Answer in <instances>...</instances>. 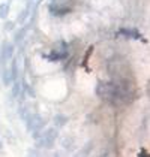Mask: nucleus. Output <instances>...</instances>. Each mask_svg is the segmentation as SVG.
<instances>
[{
	"label": "nucleus",
	"mask_w": 150,
	"mask_h": 157,
	"mask_svg": "<svg viewBox=\"0 0 150 157\" xmlns=\"http://www.w3.org/2000/svg\"><path fill=\"white\" fill-rule=\"evenodd\" d=\"M68 56H69V52H68V49H66V44H65V42H63L62 49H60V51H59V49H54V51L50 52V54H42V57H44V59H47V60H50V61L65 60Z\"/></svg>",
	"instance_id": "obj_6"
},
{
	"label": "nucleus",
	"mask_w": 150,
	"mask_h": 157,
	"mask_svg": "<svg viewBox=\"0 0 150 157\" xmlns=\"http://www.w3.org/2000/svg\"><path fill=\"white\" fill-rule=\"evenodd\" d=\"M3 148V142H2V139H0V150Z\"/></svg>",
	"instance_id": "obj_17"
},
{
	"label": "nucleus",
	"mask_w": 150,
	"mask_h": 157,
	"mask_svg": "<svg viewBox=\"0 0 150 157\" xmlns=\"http://www.w3.org/2000/svg\"><path fill=\"white\" fill-rule=\"evenodd\" d=\"M138 157H149V153H147L146 150H141V151L138 153Z\"/></svg>",
	"instance_id": "obj_15"
},
{
	"label": "nucleus",
	"mask_w": 150,
	"mask_h": 157,
	"mask_svg": "<svg viewBox=\"0 0 150 157\" xmlns=\"http://www.w3.org/2000/svg\"><path fill=\"white\" fill-rule=\"evenodd\" d=\"M68 121H69V118H68L66 115H63V114H57V115L54 117V124H56L57 127H62V126H65Z\"/></svg>",
	"instance_id": "obj_8"
},
{
	"label": "nucleus",
	"mask_w": 150,
	"mask_h": 157,
	"mask_svg": "<svg viewBox=\"0 0 150 157\" xmlns=\"http://www.w3.org/2000/svg\"><path fill=\"white\" fill-rule=\"evenodd\" d=\"M48 11L53 17H65L69 12H72V8L69 5H62V3H50Z\"/></svg>",
	"instance_id": "obj_5"
},
{
	"label": "nucleus",
	"mask_w": 150,
	"mask_h": 157,
	"mask_svg": "<svg viewBox=\"0 0 150 157\" xmlns=\"http://www.w3.org/2000/svg\"><path fill=\"white\" fill-rule=\"evenodd\" d=\"M57 136H59L57 129L50 127V129H47L42 135L36 136V145L39 148H53L54 144H56V141H57Z\"/></svg>",
	"instance_id": "obj_2"
},
{
	"label": "nucleus",
	"mask_w": 150,
	"mask_h": 157,
	"mask_svg": "<svg viewBox=\"0 0 150 157\" xmlns=\"http://www.w3.org/2000/svg\"><path fill=\"white\" fill-rule=\"evenodd\" d=\"M93 47H89V49L86 51V54H84V59H83V61H81V66L83 67H87V61L89 59H90V56H92V52H93Z\"/></svg>",
	"instance_id": "obj_10"
},
{
	"label": "nucleus",
	"mask_w": 150,
	"mask_h": 157,
	"mask_svg": "<svg viewBox=\"0 0 150 157\" xmlns=\"http://www.w3.org/2000/svg\"><path fill=\"white\" fill-rule=\"evenodd\" d=\"M71 0H51V3H62V5H69Z\"/></svg>",
	"instance_id": "obj_14"
},
{
	"label": "nucleus",
	"mask_w": 150,
	"mask_h": 157,
	"mask_svg": "<svg viewBox=\"0 0 150 157\" xmlns=\"http://www.w3.org/2000/svg\"><path fill=\"white\" fill-rule=\"evenodd\" d=\"M20 91H21V84L18 81H15V84L12 87V97H17L20 94Z\"/></svg>",
	"instance_id": "obj_12"
},
{
	"label": "nucleus",
	"mask_w": 150,
	"mask_h": 157,
	"mask_svg": "<svg viewBox=\"0 0 150 157\" xmlns=\"http://www.w3.org/2000/svg\"><path fill=\"white\" fill-rule=\"evenodd\" d=\"M119 35L128 37V39H135V40H143V42H146V39L143 37V35L140 33L138 29H126V27H123V29L119 30Z\"/></svg>",
	"instance_id": "obj_7"
},
{
	"label": "nucleus",
	"mask_w": 150,
	"mask_h": 157,
	"mask_svg": "<svg viewBox=\"0 0 150 157\" xmlns=\"http://www.w3.org/2000/svg\"><path fill=\"white\" fill-rule=\"evenodd\" d=\"M96 96L112 106L131 103L135 99V91L128 90L114 81H101L96 85Z\"/></svg>",
	"instance_id": "obj_1"
},
{
	"label": "nucleus",
	"mask_w": 150,
	"mask_h": 157,
	"mask_svg": "<svg viewBox=\"0 0 150 157\" xmlns=\"http://www.w3.org/2000/svg\"><path fill=\"white\" fill-rule=\"evenodd\" d=\"M27 30H29V24L24 25V27H23V30H20V32L15 35V42H20V40L24 37V35H26V32H27Z\"/></svg>",
	"instance_id": "obj_11"
},
{
	"label": "nucleus",
	"mask_w": 150,
	"mask_h": 157,
	"mask_svg": "<svg viewBox=\"0 0 150 157\" xmlns=\"http://www.w3.org/2000/svg\"><path fill=\"white\" fill-rule=\"evenodd\" d=\"M9 15V5L8 3H2L0 5V18L2 20H6Z\"/></svg>",
	"instance_id": "obj_9"
},
{
	"label": "nucleus",
	"mask_w": 150,
	"mask_h": 157,
	"mask_svg": "<svg viewBox=\"0 0 150 157\" xmlns=\"http://www.w3.org/2000/svg\"><path fill=\"white\" fill-rule=\"evenodd\" d=\"M26 124H27V129L30 130V132L36 133L38 130H41L44 126H45V120L36 114V112H32L29 117H26Z\"/></svg>",
	"instance_id": "obj_3"
},
{
	"label": "nucleus",
	"mask_w": 150,
	"mask_h": 157,
	"mask_svg": "<svg viewBox=\"0 0 150 157\" xmlns=\"http://www.w3.org/2000/svg\"><path fill=\"white\" fill-rule=\"evenodd\" d=\"M27 13H29V6L26 8L24 11H23V12L20 13V17H18V20H17V21H18V23H23V21L26 20V15H27Z\"/></svg>",
	"instance_id": "obj_13"
},
{
	"label": "nucleus",
	"mask_w": 150,
	"mask_h": 157,
	"mask_svg": "<svg viewBox=\"0 0 150 157\" xmlns=\"http://www.w3.org/2000/svg\"><path fill=\"white\" fill-rule=\"evenodd\" d=\"M14 57V44L11 42H3L2 49H0V66L5 67L8 66L9 60H12Z\"/></svg>",
	"instance_id": "obj_4"
},
{
	"label": "nucleus",
	"mask_w": 150,
	"mask_h": 157,
	"mask_svg": "<svg viewBox=\"0 0 150 157\" xmlns=\"http://www.w3.org/2000/svg\"><path fill=\"white\" fill-rule=\"evenodd\" d=\"M12 25H14V23H9V24H6L5 27H6V30H11V29H12Z\"/></svg>",
	"instance_id": "obj_16"
}]
</instances>
